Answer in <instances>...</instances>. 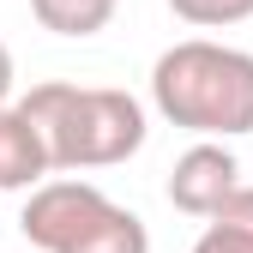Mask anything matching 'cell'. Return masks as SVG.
Here are the masks:
<instances>
[{"label":"cell","instance_id":"obj_9","mask_svg":"<svg viewBox=\"0 0 253 253\" xmlns=\"http://www.w3.org/2000/svg\"><path fill=\"white\" fill-rule=\"evenodd\" d=\"M169 12H175L181 24L223 30V24H247V18H253V0H169Z\"/></svg>","mask_w":253,"mask_h":253},{"label":"cell","instance_id":"obj_10","mask_svg":"<svg viewBox=\"0 0 253 253\" xmlns=\"http://www.w3.org/2000/svg\"><path fill=\"white\" fill-rule=\"evenodd\" d=\"M12 97V54H6V42H0V103Z\"/></svg>","mask_w":253,"mask_h":253},{"label":"cell","instance_id":"obj_5","mask_svg":"<svg viewBox=\"0 0 253 253\" xmlns=\"http://www.w3.org/2000/svg\"><path fill=\"white\" fill-rule=\"evenodd\" d=\"M48 175V145L30 126V115L12 103H0V193H30Z\"/></svg>","mask_w":253,"mask_h":253},{"label":"cell","instance_id":"obj_6","mask_svg":"<svg viewBox=\"0 0 253 253\" xmlns=\"http://www.w3.org/2000/svg\"><path fill=\"white\" fill-rule=\"evenodd\" d=\"M193 253H253V187H229L217 211L205 217V235L193 241Z\"/></svg>","mask_w":253,"mask_h":253},{"label":"cell","instance_id":"obj_4","mask_svg":"<svg viewBox=\"0 0 253 253\" xmlns=\"http://www.w3.org/2000/svg\"><path fill=\"white\" fill-rule=\"evenodd\" d=\"M235 181H241L235 151L217 145V139H199V145H187L175 157V169H169V205L187 211V217H211L217 199H223Z\"/></svg>","mask_w":253,"mask_h":253},{"label":"cell","instance_id":"obj_3","mask_svg":"<svg viewBox=\"0 0 253 253\" xmlns=\"http://www.w3.org/2000/svg\"><path fill=\"white\" fill-rule=\"evenodd\" d=\"M103 211H109V193L90 181H37L18 211V235L42 253H67Z\"/></svg>","mask_w":253,"mask_h":253},{"label":"cell","instance_id":"obj_2","mask_svg":"<svg viewBox=\"0 0 253 253\" xmlns=\"http://www.w3.org/2000/svg\"><path fill=\"white\" fill-rule=\"evenodd\" d=\"M151 103L169 126H187L199 139H241L253 133V54L211 37H187L157 54Z\"/></svg>","mask_w":253,"mask_h":253},{"label":"cell","instance_id":"obj_7","mask_svg":"<svg viewBox=\"0 0 253 253\" xmlns=\"http://www.w3.org/2000/svg\"><path fill=\"white\" fill-rule=\"evenodd\" d=\"M67 253H151V229H145L139 211H126V205L109 199V211H103Z\"/></svg>","mask_w":253,"mask_h":253},{"label":"cell","instance_id":"obj_1","mask_svg":"<svg viewBox=\"0 0 253 253\" xmlns=\"http://www.w3.org/2000/svg\"><path fill=\"white\" fill-rule=\"evenodd\" d=\"M18 109L48 145V169H115L145 145V103L133 90L115 84H67V79H42L30 84Z\"/></svg>","mask_w":253,"mask_h":253},{"label":"cell","instance_id":"obj_8","mask_svg":"<svg viewBox=\"0 0 253 253\" xmlns=\"http://www.w3.org/2000/svg\"><path fill=\"white\" fill-rule=\"evenodd\" d=\"M121 0H30V18L54 37H97Z\"/></svg>","mask_w":253,"mask_h":253}]
</instances>
